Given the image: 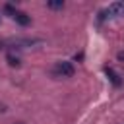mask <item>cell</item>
Listing matches in <instances>:
<instances>
[{
	"label": "cell",
	"instance_id": "1",
	"mask_svg": "<svg viewBox=\"0 0 124 124\" xmlns=\"http://www.w3.org/2000/svg\"><path fill=\"white\" fill-rule=\"evenodd\" d=\"M74 72H76V68H74L72 62H58V64L54 66V74H58V76H62V78H72Z\"/></svg>",
	"mask_w": 124,
	"mask_h": 124
},
{
	"label": "cell",
	"instance_id": "2",
	"mask_svg": "<svg viewBox=\"0 0 124 124\" xmlns=\"http://www.w3.org/2000/svg\"><path fill=\"white\" fill-rule=\"evenodd\" d=\"M105 16H124V2H114V4H110L105 12H101L99 19H103Z\"/></svg>",
	"mask_w": 124,
	"mask_h": 124
},
{
	"label": "cell",
	"instance_id": "3",
	"mask_svg": "<svg viewBox=\"0 0 124 124\" xmlns=\"http://www.w3.org/2000/svg\"><path fill=\"white\" fill-rule=\"evenodd\" d=\"M105 74H107V78L112 81V85H114V87H120V85H122V78H120V74H118L114 68L105 66Z\"/></svg>",
	"mask_w": 124,
	"mask_h": 124
},
{
	"label": "cell",
	"instance_id": "4",
	"mask_svg": "<svg viewBox=\"0 0 124 124\" xmlns=\"http://www.w3.org/2000/svg\"><path fill=\"white\" fill-rule=\"evenodd\" d=\"M14 19H16V21H17V23H19L21 27H27V25L31 23V17H29V16H27L25 12H19V10L16 12V16H14Z\"/></svg>",
	"mask_w": 124,
	"mask_h": 124
},
{
	"label": "cell",
	"instance_id": "5",
	"mask_svg": "<svg viewBox=\"0 0 124 124\" xmlns=\"http://www.w3.org/2000/svg\"><path fill=\"white\" fill-rule=\"evenodd\" d=\"M6 60H8V64H10V66H14V68H17V66H19V58H17L16 54H12V52H8V54H6Z\"/></svg>",
	"mask_w": 124,
	"mask_h": 124
},
{
	"label": "cell",
	"instance_id": "6",
	"mask_svg": "<svg viewBox=\"0 0 124 124\" xmlns=\"http://www.w3.org/2000/svg\"><path fill=\"white\" fill-rule=\"evenodd\" d=\"M46 6L52 8V10H62L64 8V2L62 0H52V2H46Z\"/></svg>",
	"mask_w": 124,
	"mask_h": 124
},
{
	"label": "cell",
	"instance_id": "7",
	"mask_svg": "<svg viewBox=\"0 0 124 124\" xmlns=\"http://www.w3.org/2000/svg\"><path fill=\"white\" fill-rule=\"evenodd\" d=\"M4 10H6L12 17H14V16H16V12H17V10H16V6H12V4H4Z\"/></svg>",
	"mask_w": 124,
	"mask_h": 124
},
{
	"label": "cell",
	"instance_id": "8",
	"mask_svg": "<svg viewBox=\"0 0 124 124\" xmlns=\"http://www.w3.org/2000/svg\"><path fill=\"white\" fill-rule=\"evenodd\" d=\"M118 60H124V52H118Z\"/></svg>",
	"mask_w": 124,
	"mask_h": 124
}]
</instances>
